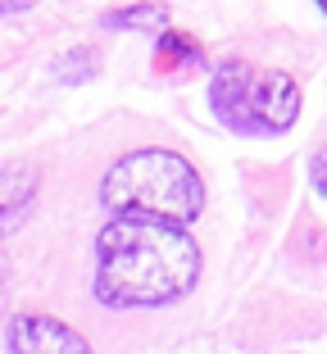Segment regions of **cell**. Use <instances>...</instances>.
I'll use <instances>...</instances> for the list:
<instances>
[{"instance_id":"6da1fadb","label":"cell","mask_w":327,"mask_h":354,"mask_svg":"<svg viewBox=\"0 0 327 354\" xmlns=\"http://www.w3.org/2000/svg\"><path fill=\"white\" fill-rule=\"evenodd\" d=\"M200 277V250L178 227L114 218L95 236V300L109 309L173 304Z\"/></svg>"},{"instance_id":"7a4b0ae2","label":"cell","mask_w":327,"mask_h":354,"mask_svg":"<svg viewBox=\"0 0 327 354\" xmlns=\"http://www.w3.org/2000/svg\"><path fill=\"white\" fill-rule=\"evenodd\" d=\"M100 200L118 218H146L182 232L191 218H200L205 187L196 168L173 150H132L105 173Z\"/></svg>"},{"instance_id":"3957f363","label":"cell","mask_w":327,"mask_h":354,"mask_svg":"<svg viewBox=\"0 0 327 354\" xmlns=\"http://www.w3.org/2000/svg\"><path fill=\"white\" fill-rule=\"evenodd\" d=\"M300 109V91L286 73H254L250 95H245V132L264 127V132H282L291 127Z\"/></svg>"},{"instance_id":"277c9868","label":"cell","mask_w":327,"mask_h":354,"mask_svg":"<svg viewBox=\"0 0 327 354\" xmlns=\"http://www.w3.org/2000/svg\"><path fill=\"white\" fill-rule=\"evenodd\" d=\"M10 354H91V345L46 313H23L10 323Z\"/></svg>"},{"instance_id":"5b68a950","label":"cell","mask_w":327,"mask_h":354,"mask_svg":"<svg viewBox=\"0 0 327 354\" xmlns=\"http://www.w3.org/2000/svg\"><path fill=\"white\" fill-rule=\"evenodd\" d=\"M250 77L254 68L250 64H223L218 73H214V86H209V100L218 109L223 123H232L245 132V95H250Z\"/></svg>"},{"instance_id":"8992f818","label":"cell","mask_w":327,"mask_h":354,"mask_svg":"<svg viewBox=\"0 0 327 354\" xmlns=\"http://www.w3.org/2000/svg\"><path fill=\"white\" fill-rule=\"evenodd\" d=\"M164 23V10H118V14H105V28H155Z\"/></svg>"},{"instance_id":"52a82bcc","label":"cell","mask_w":327,"mask_h":354,"mask_svg":"<svg viewBox=\"0 0 327 354\" xmlns=\"http://www.w3.org/2000/svg\"><path fill=\"white\" fill-rule=\"evenodd\" d=\"M95 50H73V55H64L59 59V77L64 82H77V77H91V68H95Z\"/></svg>"},{"instance_id":"ba28073f","label":"cell","mask_w":327,"mask_h":354,"mask_svg":"<svg viewBox=\"0 0 327 354\" xmlns=\"http://www.w3.org/2000/svg\"><path fill=\"white\" fill-rule=\"evenodd\" d=\"M164 50H169V55H182V59H200V50H196L182 32H169V37H164Z\"/></svg>"},{"instance_id":"9c48e42d","label":"cell","mask_w":327,"mask_h":354,"mask_svg":"<svg viewBox=\"0 0 327 354\" xmlns=\"http://www.w3.org/2000/svg\"><path fill=\"white\" fill-rule=\"evenodd\" d=\"M309 177H314V191L327 200V146L314 155V168H309Z\"/></svg>"}]
</instances>
